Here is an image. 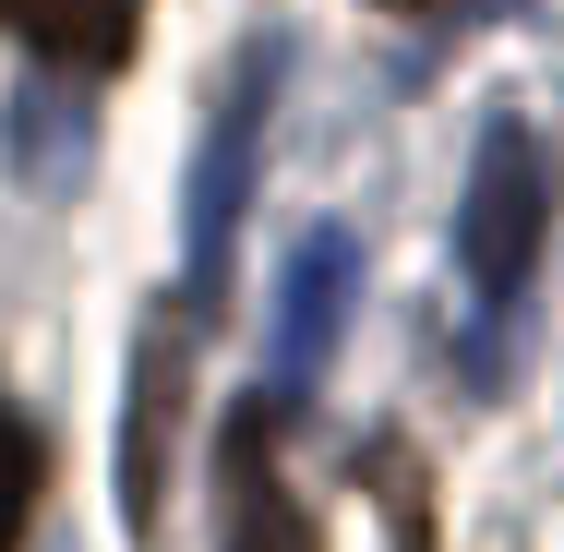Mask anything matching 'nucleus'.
Wrapping results in <instances>:
<instances>
[{
    "label": "nucleus",
    "mask_w": 564,
    "mask_h": 552,
    "mask_svg": "<svg viewBox=\"0 0 564 552\" xmlns=\"http://www.w3.org/2000/svg\"><path fill=\"white\" fill-rule=\"evenodd\" d=\"M264 109H276V48H240L217 85V120H205V156H193V313H217L228 289V240L252 217V169H264Z\"/></svg>",
    "instance_id": "2"
},
{
    "label": "nucleus",
    "mask_w": 564,
    "mask_h": 552,
    "mask_svg": "<svg viewBox=\"0 0 564 552\" xmlns=\"http://www.w3.org/2000/svg\"><path fill=\"white\" fill-rule=\"evenodd\" d=\"M384 468V505H397V552H433V517H421V480L397 468V456H372Z\"/></svg>",
    "instance_id": "9"
},
{
    "label": "nucleus",
    "mask_w": 564,
    "mask_h": 552,
    "mask_svg": "<svg viewBox=\"0 0 564 552\" xmlns=\"http://www.w3.org/2000/svg\"><path fill=\"white\" fill-rule=\"evenodd\" d=\"M348 301H360V240L348 228H301V252L276 277V397H313V372L348 336Z\"/></svg>",
    "instance_id": "4"
},
{
    "label": "nucleus",
    "mask_w": 564,
    "mask_h": 552,
    "mask_svg": "<svg viewBox=\"0 0 564 552\" xmlns=\"http://www.w3.org/2000/svg\"><path fill=\"white\" fill-rule=\"evenodd\" d=\"M36 493H48V444H36V421L0 397V552H24V517H36Z\"/></svg>",
    "instance_id": "7"
},
{
    "label": "nucleus",
    "mask_w": 564,
    "mask_h": 552,
    "mask_svg": "<svg viewBox=\"0 0 564 552\" xmlns=\"http://www.w3.org/2000/svg\"><path fill=\"white\" fill-rule=\"evenodd\" d=\"M12 144H24V181H48V193L85 169V144H61V97H48V85L12 97Z\"/></svg>",
    "instance_id": "8"
},
{
    "label": "nucleus",
    "mask_w": 564,
    "mask_h": 552,
    "mask_svg": "<svg viewBox=\"0 0 564 552\" xmlns=\"http://www.w3.org/2000/svg\"><path fill=\"white\" fill-rule=\"evenodd\" d=\"M289 409L301 397H240L217 433V552H325L313 541V505L289 493V468H276V444H289Z\"/></svg>",
    "instance_id": "3"
},
{
    "label": "nucleus",
    "mask_w": 564,
    "mask_h": 552,
    "mask_svg": "<svg viewBox=\"0 0 564 552\" xmlns=\"http://www.w3.org/2000/svg\"><path fill=\"white\" fill-rule=\"evenodd\" d=\"M384 12H433V0H384Z\"/></svg>",
    "instance_id": "10"
},
{
    "label": "nucleus",
    "mask_w": 564,
    "mask_h": 552,
    "mask_svg": "<svg viewBox=\"0 0 564 552\" xmlns=\"http://www.w3.org/2000/svg\"><path fill=\"white\" fill-rule=\"evenodd\" d=\"M169 409H181V336L156 325L144 336V372H132V444H120V505H132V529L156 517V433H169Z\"/></svg>",
    "instance_id": "5"
},
{
    "label": "nucleus",
    "mask_w": 564,
    "mask_h": 552,
    "mask_svg": "<svg viewBox=\"0 0 564 552\" xmlns=\"http://www.w3.org/2000/svg\"><path fill=\"white\" fill-rule=\"evenodd\" d=\"M541 228H553V156H541V132L529 120H480L468 205H456V264H468V289H480L492 325L517 313L529 264H541Z\"/></svg>",
    "instance_id": "1"
},
{
    "label": "nucleus",
    "mask_w": 564,
    "mask_h": 552,
    "mask_svg": "<svg viewBox=\"0 0 564 552\" xmlns=\"http://www.w3.org/2000/svg\"><path fill=\"white\" fill-rule=\"evenodd\" d=\"M0 24L36 36L48 61H85V73H109L132 48V0H0Z\"/></svg>",
    "instance_id": "6"
}]
</instances>
